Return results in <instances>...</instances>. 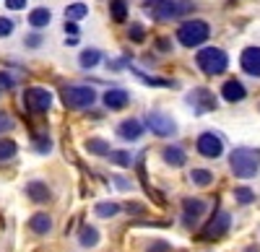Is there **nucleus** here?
<instances>
[{"instance_id": "nucleus-1", "label": "nucleus", "mask_w": 260, "mask_h": 252, "mask_svg": "<svg viewBox=\"0 0 260 252\" xmlns=\"http://www.w3.org/2000/svg\"><path fill=\"white\" fill-rule=\"evenodd\" d=\"M229 166L234 177H242V179L255 177L260 169V149H234L229 156Z\"/></svg>"}, {"instance_id": "nucleus-2", "label": "nucleus", "mask_w": 260, "mask_h": 252, "mask_svg": "<svg viewBox=\"0 0 260 252\" xmlns=\"http://www.w3.org/2000/svg\"><path fill=\"white\" fill-rule=\"evenodd\" d=\"M195 62H198V68L206 73V76H221L226 68H229V57L224 50L219 47H203L198 52V57H195Z\"/></svg>"}, {"instance_id": "nucleus-3", "label": "nucleus", "mask_w": 260, "mask_h": 252, "mask_svg": "<svg viewBox=\"0 0 260 252\" xmlns=\"http://www.w3.org/2000/svg\"><path fill=\"white\" fill-rule=\"evenodd\" d=\"M208 34H211V29L201 18H192V21H187V24H182L177 29V39H180L182 47H201L208 39Z\"/></svg>"}, {"instance_id": "nucleus-4", "label": "nucleus", "mask_w": 260, "mask_h": 252, "mask_svg": "<svg viewBox=\"0 0 260 252\" xmlns=\"http://www.w3.org/2000/svg\"><path fill=\"white\" fill-rule=\"evenodd\" d=\"M62 101H65V107H71V110H86L96 101V91L91 86H65Z\"/></svg>"}, {"instance_id": "nucleus-5", "label": "nucleus", "mask_w": 260, "mask_h": 252, "mask_svg": "<svg viewBox=\"0 0 260 252\" xmlns=\"http://www.w3.org/2000/svg\"><path fill=\"white\" fill-rule=\"evenodd\" d=\"M187 8H190L187 3H175V0H146V11L154 18H159V21L175 18V16L185 13Z\"/></svg>"}, {"instance_id": "nucleus-6", "label": "nucleus", "mask_w": 260, "mask_h": 252, "mask_svg": "<svg viewBox=\"0 0 260 252\" xmlns=\"http://www.w3.org/2000/svg\"><path fill=\"white\" fill-rule=\"evenodd\" d=\"M24 104H26V110L34 112V115H42V112H47L52 107V94L47 89H42V86H31L26 89L24 94Z\"/></svg>"}, {"instance_id": "nucleus-7", "label": "nucleus", "mask_w": 260, "mask_h": 252, "mask_svg": "<svg viewBox=\"0 0 260 252\" xmlns=\"http://www.w3.org/2000/svg\"><path fill=\"white\" fill-rule=\"evenodd\" d=\"M146 125H148V128L154 130L156 135H175V133H177L175 120H172L169 115H164V112H159V110H154V112L146 115Z\"/></svg>"}, {"instance_id": "nucleus-8", "label": "nucleus", "mask_w": 260, "mask_h": 252, "mask_svg": "<svg viewBox=\"0 0 260 252\" xmlns=\"http://www.w3.org/2000/svg\"><path fill=\"white\" fill-rule=\"evenodd\" d=\"M229 224H232V219H229V213L226 211H216V216L208 221V226L203 229V239H219V237H224L226 232H229Z\"/></svg>"}, {"instance_id": "nucleus-9", "label": "nucleus", "mask_w": 260, "mask_h": 252, "mask_svg": "<svg viewBox=\"0 0 260 252\" xmlns=\"http://www.w3.org/2000/svg\"><path fill=\"white\" fill-rule=\"evenodd\" d=\"M187 101L192 104V110L198 112V115L216 110V96L208 89H192V94H187Z\"/></svg>"}, {"instance_id": "nucleus-10", "label": "nucleus", "mask_w": 260, "mask_h": 252, "mask_svg": "<svg viewBox=\"0 0 260 252\" xmlns=\"http://www.w3.org/2000/svg\"><path fill=\"white\" fill-rule=\"evenodd\" d=\"M198 151H201V156H206V159H219V156L224 154V143H221L219 135L203 133V135L198 138Z\"/></svg>"}, {"instance_id": "nucleus-11", "label": "nucleus", "mask_w": 260, "mask_h": 252, "mask_svg": "<svg viewBox=\"0 0 260 252\" xmlns=\"http://www.w3.org/2000/svg\"><path fill=\"white\" fill-rule=\"evenodd\" d=\"M240 65L247 76H255L260 78V47H247L240 57Z\"/></svg>"}, {"instance_id": "nucleus-12", "label": "nucleus", "mask_w": 260, "mask_h": 252, "mask_svg": "<svg viewBox=\"0 0 260 252\" xmlns=\"http://www.w3.org/2000/svg\"><path fill=\"white\" fill-rule=\"evenodd\" d=\"M182 211H185V224L190 226V224H195L201 216H203V211H206V203L203 200H198V198H187L185 203H182Z\"/></svg>"}, {"instance_id": "nucleus-13", "label": "nucleus", "mask_w": 260, "mask_h": 252, "mask_svg": "<svg viewBox=\"0 0 260 252\" xmlns=\"http://www.w3.org/2000/svg\"><path fill=\"white\" fill-rule=\"evenodd\" d=\"M221 96L234 104V101H242V99L247 96V89H245L237 78H229V81L224 83V89H221Z\"/></svg>"}, {"instance_id": "nucleus-14", "label": "nucleus", "mask_w": 260, "mask_h": 252, "mask_svg": "<svg viewBox=\"0 0 260 252\" xmlns=\"http://www.w3.org/2000/svg\"><path fill=\"white\" fill-rule=\"evenodd\" d=\"M117 135H120L122 140H138V138L143 135V125H141L138 120H125V122H120Z\"/></svg>"}, {"instance_id": "nucleus-15", "label": "nucleus", "mask_w": 260, "mask_h": 252, "mask_svg": "<svg viewBox=\"0 0 260 252\" xmlns=\"http://www.w3.org/2000/svg\"><path fill=\"white\" fill-rule=\"evenodd\" d=\"M127 101H130V96H127L125 89H110L104 94V107L107 110H122Z\"/></svg>"}, {"instance_id": "nucleus-16", "label": "nucleus", "mask_w": 260, "mask_h": 252, "mask_svg": "<svg viewBox=\"0 0 260 252\" xmlns=\"http://www.w3.org/2000/svg\"><path fill=\"white\" fill-rule=\"evenodd\" d=\"M29 229H31L34 234H47L50 229H52V219L47 213H34L29 219Z\"/></svg>"}, {"instance_id": "nucleus-17", "label": "nucleus", "mask_w": 260, "mask_h": 252, "mask_svg": "<svg viewBox=\"0 0 260 252\" xmlns=\"http://www.w3.org/2000/svg\"><path fill=\"white\" fill-rule=\"evenodd\" d=\"M26 195L34 200V203H45L50 198V187L45 182H29L26 185Z\"/></svg>"}, {"instance_id": "nucleus-18", "label": "nucleus", "mask_w": 260, "mask_h": 252, "mask_svg": "<svg viewBox=\"0 0 260 252\" xmlns=\"http://www.w3.org/2000/svg\"><path fill=\"white\" fill-rule=\"evenodd\" d=\"M161 156H164V161L169 164V166H182L185 164V151L180 149V146H167V149L161 151Z\"/></svg>"}, {"instance_id": "nucleus-19", "label": "nucleus", "mask_w": 260, "mask_h": 252, "mask_svg": "<svg viewBox=\"0 0 260 252\" xmlns=\"http://www.w3.org/2000/svg\"><path fill=\"white\" fill-rule=\"evenodd\" d=\"M50 11L47 8H34L31 13H29V24L34 26V29H45L47 24H50Z\"/></svg>"}, {"instance_id": "nucleus-20", "label": "nucleus", "mask_w": 260, "mask_h": 252, "mask_svg": "<svg viewBox=\"0 0 260 252\" xmlns=\"http://www.w3.org/2000/svg\"><path fill=\"white\" fill-rule=\"evenodd\" d=\"M86 151H91V154H96V156H110V154H112L110 143L102 140V138H89V140H86Z\"/></svg>"}, {"instance_id": "nucleus-21", "label": "nucleus", "mask_w": 260, "mask_h": 252, "mask_svg": "<svg viewBox=\"0 0 260 252\" xmlns=\"http://www.w3.org/2000/svg\"><path fill=\"white\" fill-rule=\"evenodd\" d=\"M81 244L83 247H96L99 244V232L94 226H86L83 232H81Z\"/></svg>"}, {"instance_id": "nucleus-22", "label": "nucleus", "mask_w": 260, "mask_h": 252, "mask_svg": "<svg viewBox=\"0 0 260 252\" xmlns=\"http://www.w3.org/2000/svg\"><path fill=\"white\" fill-rule=\"evenodd\" d=\"M190 179H192V185L206 187V185H211V182H213V174H211L208 169H192V172H190Z\"/></svg>"}, {"instance_id": "nucleus-23", "label": "nucleus", "mask_w": 260, "mask_h": 252, "mask_svg": "<svg viewBox=\"0 0 260 252\" xmlns=\"http://www.w3.org/2000/svg\"><path fill=\"white\" fill-rule=\"evenodd\" d=\"M18 151V146L13 140H0V161H11Z\"/></svg>"}, {"instance_id": "nucleus-24", "label": "nucleus", "mask_w": 260, "mask_h": 252, "mask_svg": "<svg viewBox=\"0 0 260 252\" xmlns=\"http://www.w3.org/2000/svg\"><path fill=\"white\" fill-rule=\"evenodd\" d=\"M78 60H81V65H83V68H94V65H96V62L102 60V55H99L96 50H83Z\"/></svg>"}, {"instance_id": "nucleus-25", "label": "nucleus", "mask_w": 260, "mask_h": 252, "mask_svg": "<svg viewBox=\"0 0 260 252\" xmlns=\"http://www.w3.org/2000/svg\"><path fill=\"white\" fill-rule=\"evenodd\" d=\"M115 213H120V205L117 203H99L96 205V216H102V219H110Z\"/></svg>"}, {"instance_id": "nucleus-26", "label": "nucleus", "mask_w": 260, "mask_h": 252, "mask_svg": "<svg viewBox=\"0 0 260 252\" xmlns=\"http://www.w3.org/2000/svg\"><path fill=\"white\" fill-rule=\"evenodd\" d=\"M112 18L115 21H125V16H127V3L125 0H112Z\"/></svg>"}, {"instance_id": "nucleus-27", "label": "nucleus", "mask_w": 260, "mask_h": 252, "mask_svg": "<svg viewBox=\"0 0 260 252\" xmlns=\"http://www.w3.org/2000/svg\"><path fill=\"white\" fill-rule=\"evenodd\" d=\"M234 198H237V203L247 205V203H252V200H255V193L250 190V187H237V190H234Z\"/></svg>"}, {"instance_id": "nucleus-28", "label": "nucleus", "mask_w": 260, "mask_h": 252, "mask_svg": "<svg viewBox=\"0 0 260 252\" xmlns=\"http://www.w3.org/2000/svg\"><path fill=\"white\" fill-rule=\"evenodd\" d=\"M86 13H89V8H86L83 3H71L68 8H65V16L68 18H83Z\"/></svg>"}, {"instance_id": "nucleus-29", "label": "nucleus", "mask_w": 260, "mask_h": 252, "mask_svg": "<svg viewBox=\"0 0 260 252\" xmlns=\"http://www.w3.org/2000/svg\"><path fill=\"white\" fill-rule=\"evenodd\" d=\"M110 161L117 164V166H130V161H133V159H130L127 151H112V154H110Z\"/></svg>"}, {"instance_id": "nucleus-30", "label": "nucleus", "mask_w": 260, "mask_h": 252, "mask_svg": "<svg viewBox=\"0 0 260 252\" xmlns=\"http://www.w3.org/2000/svg\"><path fill=\"white\" fill-rule=\"evenodd\" d=\"M11 128H13V120H11V115L0 112V133H6V130H11Z\"/></svg>"}, {"instance_id": "nucleus-31", "label": "nucleus", "mask_w": 260, "mask_h": 252, "mask_svg": "<svg viewBox=\"0 0 260 252\" xmlns=\"http://www.w3.org/2000/svg\"><path fill=\"white\" fill-rule=\"evenodd\" d=\"M13 31V21L11 18H0V37H8Z\"/></svg>"}, {"instance_id": "nucleus-32", "label": "nucleus", "mask_w": 260, "mask_h": 252, "mask_svg": "<svg viewBox=\"0 0 260 252\" xmlns=\"http://www.w3.org/2000/svg\"><path fill=\"white\" fill-rule=\"evenodd\" d=\"M148 252H169V244L167 242H154L148 247Z\"/></svg>"}, {"instance_id": "nucleus-33", "label": "nucleus", "mask_w": 260, "mask_h": 252, "mask_svg": "<svg viewBox=\"0 0 260 252\" xmlns=\"http://www.w3.org/2000/svg\"><path fill=\"white\" fill-rule=\"evenodd\" d=\"M37 149H39V154H47V151L52 149V143H50V138H42V140L37 143Z\"/></svg>"}, {"instance_id": "nucleus-34", "label": "nucleus", "mask_w": 260, "mask_h": 252, "mask_svg": "<svg viewBox=\"0 0 260 252\" xmlns=\"http://www.w3.org/2000/svg\"><path fill=\"white\" fill-rule=\"evenodd\" d=\"M6 6H8L11 11H21V8L26 6V0H6Z\"/></svg>"}, {"instance_id": "nucleus-35", "label": "nucleus", "mask_w": 260, "mask_h": 252, "mask_svg": "<svg viewBox=\"0 0 260 252\" xmlns=\"http://www.w3.org/2000/svg\"><path fill=\"white\" fill-rule=\"evenodd\" d=\"M130 37H133L136 42H138V39H143V29H141L138 24H133V29H130Z\"/></svg>"}, {"instance_id": "nucleus-36", "label": "nucleus", "mask_w": 260, "mask_h": 252, "mask_svg": "<svg viewBox=\"0 0 260 252\" xmlns=\"http://www.w3.org/2000/svg\"><path fill=\"white\" fill-rule=\"evenodd\" d=\"M127 211H133V213H141V211H143V205H141V203H127Z\"/></svg>"}, {"instance_id": "nucleus-37", "label": "nucleus", "mask_w": 260, "mask_h": 252, "mask_svg": "<svg viewBox=\"0 0 260 252\" xmlns=\"http://www.w3.org/2000/svg\"><path fill=\"white\" fill-rule=\"evenodd\" d=\"M65 31H71V34H78V26H76V24H65Z\"/></svg>"}, {"instance_id": "nucleus-38", "label": "nucleus", "mask_w": 260, "mask_h": 252, "mask_svg": "<svg viewBox=\"0 0 260 252\" xmlns=\"http://www.w3.org/2000/svg\"><path fill=\"white\" fill-rule=\"evenodd\" d=\"M245 252H257V249H255V247H250V249H245Z\"/></svg>"}]
</instances>
